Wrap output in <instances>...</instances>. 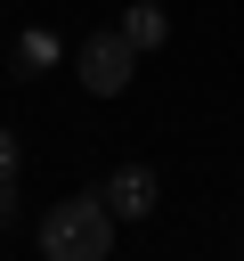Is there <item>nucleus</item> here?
Here are the masks:
<instances>
[{
    "label": "nucleus",
    "instance_id": "f257e3e1",
    "mask_svg": "<svg viewBox=\"0 0 244 261\" xmlns=\"http://www.w3.org/2000/svg\"><path fill=\"white\" fill-rule=\"evenodd\" d=\"M41 253H49V261H106V253H114V212H106V196L81 188V196L49 204V212H41Z\"/></svg>",
    "mask_w": 244,
    "mask_h": 261
},
{
    "label": "nucleus",
    "instance_id": "f03ea898",
    "mask_svg": "<svg viewBox=\"0 0 244 261\" xmlns=\"http://www.w3.org/2000/svg\"><path fill=\"white\" fill-rule=\"evenodd\" d=\"M73 73H81V90H89V98H122V90H130V73H138L130 33H122V24H114V33H89V41L73 49Z\"/></svg>",
    "mask_w": 244,
    "mask_h": 261
},
{
    "label": "nucleus",
    "instance_id": "7ed1b4c3",
    "mask_svg": "<svg viewBox=\"0 0 244 261\" xmlns=\"http://www.w3.org/2000/svg\"><path fill=\"white\" fill-rule=\"evenodd\" d=\"M98 196H106V212H114V220H146V212L163 204V179H155V163H114Z\"/></svg>",
    "mask_w": 244,
    "mask_h": 261
},
{
    "label": "nucleus",
    "instance_id": "20e7f679",
    "mask_svg": "<svg viewBox=\"0 0 244 261\" xmlns=\"http://www.w3.org/2000/svg\"><path fill=\"white\" fill-rule=\"evenodd\" d=\"M122 33H130V49L146 57V49H163V41H171V16H163L155 0H130V8H122Z\"/></svg>",
    "mask_w": 244,
    "mask_h": 261
},
{
    "label": "nucleus",
    "instance_id": "39448f33",
    "mask_svg": "<svg viewBox=\"0 0 244 261\" xmlns=\"http://www.w3.org/2000/svg\"><path fill=\"white\" fill-rule=\"evenodd\" d=\"M49 57H57V41H49V33H24V41H16V73H41Z\"/></svg>",
    "mask_w": 244,
    "mask_h": 261
},
{
    "label": "nucleus",
    "instance_id": "423d86ee",
    "mask_svg": "<svg viewBox=\"0 0 244 261\" xmlns=\"http://www.w3.org/2000/svg\"><path fill=\"white\" fill-rule=\"evenodd\" d=\"M16 155H24V147H16V130L0 122V179H16Z\"/></svg>",
    "mask_w": 244,
    "mask_h": 261
},
{
    "label": "nucleus",
    "instance_id": "0eeeda50",
    "mask_svg": "<svg viewBox=\"0 0 244 261\" xmlns=\"http://www.w3.org/2000/svg\"><path fill=\"white\" fill-rule=\"evenodd\" d=\"M8 212H16V179H0V228H8Z\"/></svg>",
    "mask_w": 244,
    "mask_h": 261
}]
</instances>
